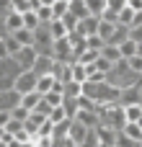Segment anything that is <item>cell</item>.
Wrapping results in <instances>:
<instances>
[{"instance_id": "cell-1", "label": "cell", "mask_w": 142, "mask_h": 147, "mask_svg": "<svg viewBox=\"0 0 142 147\" xmlns=\"http://www.w3.org/2000/svg\"><path fill=\"white\" fill-rule=\"evenodd\" d=\"M106 83H111L114 88H119V90H122V88L137 85V83H140V75L129 70L127 59H119V62L111 67V72H106Z\"/></svg>"}, {"instance_id": "cell-2", "label": "cell", "mask_w": 142, "mask_h": 147, "mask_svg": "<svg viewBox=\"0 0 142 147\" xmlns=\"http://www.w3.org/2000/svg\"><path fill=\"white\" fill-rule=\"evenodd\" d=\"M18 72H21V67H18V62L13 57L0 59V90H10L16 78H18Z\"/></svg>"}, {"instance_id": "cell-3", "label": "cell", "mask_w": 142, "mask_h": 147, "mask_svg": "<svg viewBox=\"0 0 142 147\" xmlns=\"http://www.w3.org/2000/svg\"><path fill=\"white\" fill-rule=\"evenodd\" d=\"M52 44H54V36L49 31V23H41L34 31V49L39 54H52Z\"/></svg>"}, {"instance_id": "cell-4", "label": "cell", "mask_w": 142, "mask_h": 147, "mask_svg": "<svg viewBox=\"0 0 142 147\" xmlns=\"http://www.w3.org/2000/svg\"><path fill=\"white\" fill-rule=\"evenodd\" d=\"M36 80H39V75H36L34 70H21V72H18V78H16V83H13V88L23 96V93L36 90Z\"/></svg>"}, {"instance_id": "cell-5", "label": "cell", "mask_w": 142, "mask_h": 147, "mask_svg": "<svg viewBox=\"0 0 142 147\" xmlns=\"http://www.w3.org/2000/svg\"><path fill=\"white\" fill-rule=\"evenodd\" d=\"M52 57H54L57 62H75L72 47H70V39H67V36H65V39H54V44H52Z\"/></svg>"}, {"instance_id": "cell-6", "label": "cell", "mask_w": 142, "mask_h": 147, "mask_svg": "<svg viewBox=\"0 0 142 147\" xmlns=\"http://www.w3.org/2000/svg\"><path fill=\"white\" fill-rule=\"evenodd\" d=\"M36 57H39V52H36L34 47H21V49H18V54H13V59L18 62V67H21V70H34Z\"/></svg>"}, {"instance_id": "cell-7", "label": "cell", "mask_w": 142, "mask_h": 147, "mask_svg": "<svg viewBox=\"0 0 142 147\" xmlns=\"http://www.w3.org/2000/svg\"><path fill=\"white\" fill-rule=\"evenodd\" d=\"M129 103H142V88L140 85L122 88V93H119V106H129Z\"/></svg>"}, {"instance_id": "cell-8", "label": "cell", "mask_w": 142, "mask_h": 147, "mask_svg": "<svg viewBox=\"0 0 142 147\" xmlns=\"http://www.w3.org/2000/svg\"><path fill=\"white\" fill-rule=\"evenodd\" d=\"M98 26H101V16H85V18L78 21V31H80L83 36L98 34Z\"/></svg>"}, {"instance_id": "cell-9", "label": "cell", "mask_w": 142, "mask_h": 147, "mask_svg": "<svg viewBox=\"0 0 142 147\" xmlns=\"http://www.w3.org/2000/svg\"><path fill=\"white\" fill-rule=\"evenodd\" d=\"M18 103H21V93H18L16 88L0 90V111H13Z\"/></svg>"}, {"instance_id": "cell-10", "label": "cell", "mask_w": 142, "mask_h": 147, "mask_svg": "<svg viewBox=\"0 0 142 147\" xmlns=\"http://www.w3.org/2000/svg\"><path fill=\"white\" fill-rule=\"evenodd\" d=\"M52 70H54V57L52 54H39L36 62H34V72L41 78V75H52Z\"/></svg>"}, {"instance_id": "cell-11", "label": "cell", "mask_w": 142, "mask_h": 147, "mask_svg": "<svg viewBox=\"0 0 142 147\" xmlns=\"http://www.w3.org/2000/svg\"><path fill=\"white\" fill-rule=\"evenodd\" d=\"M88 129H91V127H85V124H80V121H75V119H72V121H70V140L80 147V142H83V140H85V134H88Z\"/></svg>"}, {"instance_id": "cell-12", "label": "cell", "mask_w": 142, "mask_h": 147, "mask_svg": "<svg viewBox=\"0 0 142 147\" xmlns=\"http://www.w3.org/2000/svg\"><path fill=\"white\" fill-rule=\"evenodd\" d=\"M5 28H8V34H13V31L23 28V13H16V10H10V13L5 16Z\"/></svg>"}, {"instance_id": "cell-13", "label": "cell", "mask_w": 142, "mask_h": 147, "mask_svg": "<svg viewBox=\"0 0 142 147\" xmlns=\"http://www.w3.org/2000/svg\"><path fill=\"white\" fill-rule=\"evenodd\" d=\"M129 39V26H122V23H116V28H114V34H111V39L106 41V44H122V41H127Z\"/></svg>"}, {"instance_id": "cell-14", "label": "cell", "mask_w": 142, "mask_h": 147, "mask_svg": "<svg viewBox=\"0 0 142 147\" xmlns=\"http://www.w3.org/2000/svg\"><path fill=\"white\" fill-rule=\"evenodd\" d=\"M101 57H106L111 65H116L119 59H124V57H122V49H119L116 44H106V47L101 49Z\"/></svg>"}, {"instance_id": "cell-15", "label": "cell", "mask_w": 142, "mask_h": 147, "mask_svg": "<svg viewBox=\"0 0 142 147\" xmlns=\"http://www.w3.org/2000/svg\"><path fill=\"white\" fill-rule=\"evenodd\" d=\"M13 36H16V41H18L21 47H34V31H28L26 26L18 28V31H13Z\"/></svg>"}, {"instance_id": "cell-16", "label": "cell", "mask_w": 142, "mask_h": 147, "mask_svg": "<svg viewBox=\"0 0 142 147\" xmlns=\"http://www.w3.org/2000/svg\"><path fill=\"white\" fill-rule=\"evenodd\" d=\"M54 83H57V78H54V75H41V78L36 80V93H41V96H44V93H49V90L54 88Z\"/></svg>"}, {"instance_id": "cell-17", "label": "cell", "mask_w": 142, "mask_h": 147, "mask_svg": "<svg viewBox=\"0 0 142 147\" xmlns=\"http://www.w3.org/2000/svg\"><path fill=\"white\" fill-rule=\"evenodd\" d=\"M39 101H41V93H36V90H31V93H23V96H21V106H26L28 111H34Z\"/></svg>"}, {"instance_id": "cell-18", "label": "cell", "mask_w": 142, "mask_h": 147, "mask_svg": "<svg viewBox=\"0 0 142 147\" xmlns=\"http://www.w3.org/2000/svg\"><path fill=\"white\" fill-rule=\"evenodd\" d=\"M62 109H65L67 119H75V116H78V111H80V103H78V98H67V96H65V101H62Z\"/></svg>"}, {"instance_id": "cell-19", "label": "cell", "mask_w": 142, "mask_h": 147, "mask_svg": "<svg viewBox=\"0 0 142 147\" xmlns=\"http://www.w3.org/2000/svg\"><path fill=\"white\" fill-rule=\"evenodd\" d=\"M70 13H72V16H78V18H85V16H91V10H88L85 0H70Z\"/></svg>"}, {"instance_id": "cell-20", "label": "cell", "mask_w": 142, "mask_h": 147, "mask_svg": "<svg viewBox=\"0 0 142 147\" xmlns=\"http://www.w3.org/2000/svg\"><path fill=\"white\" fill-rule=\"evenodd\" d=\"M124 116H127V121H140L142 119V103H129V106H124Z\"/></svg>"}, {"instance_id": "cell-21", "label": "cell", "mask_w": 142, "mask_h": 147, "mask_svg": "<svg viewBox=\"0 0 142 147\" xmlns=\"http://www.w3.org/2000/svg\"><path fill=\"white\" fill-rule=\"evenodd\" d=\"M23 26H26L28 31H36V28L41 26V21H39L36 10H26V13H23Z\"/></svg>"}, {"instance_id": "cell-22", "label": "cell", "mask_w": 142, "mask_h": 147, "mask_svg": "<svg viewBox=\"0 0 142 147\" xmlns=\"http://www.w3.org/2000/svg\"><path fill=\"white\" fill-rule=\"evenodd\" d=\"M49 31H52L54 39H65V36H67V26L62 23V18H54V21L49 23Z\"/></svg>"}, {"instance_id": "cell-23", "label": "cell", "mask_w": 142, "mask_h": 147, "mask_svg": "<svg viewBox=\"0 0 142 147\" xmlns=\"http://www.w3.org/2000/svg\"><path fill=\"white\" fill-rule=\"evenodd\" d=\"M122 132H127V134H129V137H132L135 142H142V127L137 124V121H127Z\"/></svg>"}, {"instance_id": "cell-24", "label": "cell", "mask_w": 142, "mask_h": 147, "mask_svg": "<svg viewBox=\"0 0 142 147\" xmlns=\"http://www.w3.org/2000/svg\"><path fill=\"white\" fill-rule=\"evenodd\" d=\"M114 28H116V23H114V21H103V18H101V26H98V36H101L103 41H109V39H111V34H114Z\"/></svg>"}, {"instance_id": "cell-25", "label": "cell", "mask_w": 142, "mask_h": 147, "mask_svg": "<svg viewBox=\"0 0 142 147\" xmlns=\"http://www.w3.org/2000/svg\"><path fill=\"white\" fill-rule=\"evenodd\" d=\"M98 57H101V52H98V49H91V47H88V49H85V52H83V54H80L75 62H80V65H93Z\"/></svg>"}, {"instance_id": "cell-26", "label": "cell", "mask_w": 142, "mask_h": 147, "mask_svg": "<svg viewBox=\"0 0 142 147\" xmlns=\"http://www.w3.org/2000/svg\"><path fill=\"white\" fill-rule=\"evenodd\" d=\"M72 80L75 83H85L88 80V67L80 62H72Z\"/></svg>"}, {"instance_id": "cell-27", "label": "cell", "mask_w": 142, "mask_h": 147, "mask_svg": "<svg viewBox=\"0 0 142 147\" xmlns=\"http://www.w3.org/2000/svg\"><path fill=\"white\" fill-rule=\"evenodd\" d=\"M65 96L67 98H80L83 96V83H75V80L65 83Z\"/></svg>"}, {"instance_id": "cell-28", "label": "cell", "mask_w": 142, "mask_h": 147, "mask_svg": "<svg viewBox=\"0 0 142 147\" xmlns=\"http://www.w3.org/2000/svg\"><path fill=\"white\" fill-rule=\"evenodd\" d=\"M41 98H44L49 106H62V101H65V93H62V90H54V88H52V90H49V93H44Z\"/></svg>"}, {"instance_id": "cell-29", "label": "cell", "mask_w": 142, "mask_h": 147, "mask_svg": "<svg viewBox=\"0 0 142 147\" xmlns=\"http://www.w3.org/2000/svg\"><path fill=\"white\" fill-rule=\"evenodd\" d=\"M119 49H122V57H124V59H129V57H135V54H137V41L127 39V41H122V44H119Z\"/></svg>"}, {"instance_id": "cell-30", "label": "cell", "mask_w": 142, "mask_h": 147, "mask_svg": "<svg viewBox=\"0 0 142 147\" xmlns=\"http://www.w3.org/2000/svg\"><path fill=\"white\" fill-rule=\"evenodd\" d=\"M67 10H70V0H54V3H52V13H54V18H62Z\"/></svg>"}, {"instance_id": "cell-31", "label": "cell", "mask_w": 142, "mask_h": 147, "mask_svg": "<svg viewBox=\"0 0 142 147\" xmlns=\"http://www.w3.org/2000/svg\"><path fill=\"white\" fill-rule=\"evenodd\" d=\"M132 18H135V10L127 5V8H122V10H119V18H116V23H122V26H132Z\"/></svg>"}, {"instance_id": "cell-32", "label": "cell", "mask_w": 142, "mask_h": 147, "mask_svg": "<svg viewBox=\"0 0 142 147\" xmlns=\"http://www.w3.org/2000/svg\"><path fill=\"white\" fill-rule=\"evenodd\" d=\"M49 121H52V124H62V121H67L65 109H62V106H54V109L49 111Z\"/></svg>"}, {"instance_id": "cell-33", "label": "cell", "mask_w": 142, "mask_h": 147, "mask_svg": "<svg viewBox=\"0 0 142 147\" xmlns=\"http://www.w3.org/2000/svg\"><path fill=\"white\" fill-rule=\"evenodd\" d=\"M85 5H88L91 16H101L106 10V0H85Z\"/></svg>"}, {"instance_id": "cell-34", "label": "cell", "mask_w": 142, "mask_h": 147, "mask_svg": "<svg viewBox=\"0 0 142 147\" xmlns=\"http://www.w3.org/2000/svg\"><path fill=\"white\" fill-rule=\"evenodd\" d=\"M116 145L119 147H140V142H135L127 132H116Z\"/></svg>"}, {"instance_id": "cell-35", "label": "cell", "mask_w": 142, "mask_h": 147, "mask_svg": "<svg viewBox=\"0 0 142 147\" xmlns=\"http://www.w3.org/2000/svg\"><path fill=\"white\" fill-rule=\"evenodd\" d=\"M36 16H39V21H41V23H52V21H54V13H52V5H41V8L36 10Z\"/></svg>"}, {"instance_id": "cell-36", "label": "cell", "mask_w": 142, "mask_h": 147, "mask_svg": "<svg viewBox=\"0 0 142 147\" xmlns=\"http://www.w3.org/2000/svg\"><path fill=\"white\" fill-rule=\"evenodd\" d=\"M78 21H80V18H78V16H72L70 10H67V13L62 16V23L67 26V34H72V31H78Z\"/></svg>"}, {"instance_id": "cell-37", "label": "cell", "mask_w": 142, "mask_h": 147, "mask_svg": "<svg viewBox=\"0 0 142 147\" xmlns=\"http://www.w3.org/2000/svg\"><path fill=\"white\" fill-rule=\"evenodd\" d=\"M3 41H5V47H8V54L13 57V54H18V49H21V44L16 41V36L13 34H8V36H3Z\"/></svg>"}, {"instance_id": "cell-38", "label": "cell", "mask_w": 142, "mask_h": 147, "mask_svg": "<svg viewBox=\"0 0 142 147\" xmlns=\"http://www.w3.org/2000/svg\"><path fill=\"white\" fill-rule=\"evenodd\" d=\"M10 10L26 13V10H31V0H10Z\"/></svg>"}, {"instance_id": "cell-39", "label": "cell", "mask_w": 142, "mask_h": 147, "mask_svg": "<svg viewBox=\"0 0 142 147\" xmlns=\"http://www.w3.org/2000/svg\"><path fill=\"white\" fill-rule=\"evenodd\" d=\"M28 114H31V111H28L26 106H21V103L10 111V116H13V119H18V121H26V119H28Z\"/></svg>"}, {"instance_id": "cell-40", "label": "cell", "mask_w": 142, "mask_h": 147, "mask_svg": "<svg viewBox=\"0 0 142 147\" xmlns=\"http://www.w3.org/2000/svg\"><path fill=\"white\" fill-rule=\"evenodd\" d=\"M127 65H129V70H132V72H137V75H142V57H140V54L129 57V59H127Z\"/></svg>"}, {"instance_id": "cell-41", "label": "cell", "mask_w": 142, "mask_h": 147, "mask_svg": "<svg viewBox=\"0 0 142 147\" xmlns=\"http://www.w3.org/2000/svg\"><path fill=\"white\" fill-rule=\"evenodd\" d=\"M23 124H26V121H18V119H13V116H10V121H8L3 129H5V132H10V134H16V132H21V129H23Z\"/></svg>"}, {"instance_id": "cell-42", "label": "cell", "mask_w": 142, "mask_h": 147, "mask_svg": "<svg viewBox=\"0 0 142 147\" xmlns=\"http://www.w3.org/2000/svg\"><path fill=\"white\" fill-rule=\"evenodd\" d=\"M88 47H91V49H98V52H101V49L106 47V41H103L98 34H93V36H88Z\"/></svg>"}, {"instance_id": "cell-43", "label": "cell", "mask_w": 142, "mask_h": 147, "mask_svg": "<svg viewBox=\"0 0 142 147\" xmlns=\"http://www.w3.org/2000/svg\"><path fill=\"white\" fill-rule=\"evenodd\" d=\"M52 134H54V124H52V121L47 119V121H44V124L39 127V137H52Z\"/></svg>"}, {"instance_id": "cell-44", "label": "cell", "mask_w": 142, "mask_h": 147, "mask_svg": "<svg viewBox=\"0 0 142 147\" xmlns=\"http://www.w3.org/2000/svg\"><path fill=\"white\" fill-rule=\"evenodd\" d=\"M111 67H114V65H111L106 57H98V59H96V70H101V72H111Z\"/></svg>"}, {"instance_id": "cell-45", "label": "cell", "mask_w": 142, "mask_h": 147, "mask_svg": "<svg viewBox=\"0 0 142 147\" xmlns=\"http://www.w3.org/2000/svg\"><path fill=\"white\" fill-rule=\"evenodd\" d=\"M106 8L114 10V13H119L122 8H127V0H106Z\"/></svg>"}, {"instance_id": "cell-46", "label": "cell", "mask_w": 142, "mask_h": 147, "mask_svg": "<svg viewBox=\"0 0 142 147\" xmlns=\"http://www.w3.org/2000/svg\"><path fill=\"white\" fill-rule=\"evenodd\" d=\"M129 39L140 44L142 41V26H129Z\"/></svg>"}, {"instance_id": "cell-47", "label": "cell", "mask_w": 142, "mask_h": 147, "mask_svg": "<svg viewBox=\"0 0 142 147\" xmlns=\"http://www.w3.org/2000/svg\"><path fill=\"white\" fill-rule=\"evenodd\" d=\"M23 129H26V132L31 134V140H34V137L39 134V124H34V121H26V124H23Z\"/></svg>"}, {"instance_id": "cell-48", "label": "cell", "mask_w": 142, "mask_h": 147, "mask_svg": "<svg viewBox=\"0 0 142 147\" xmlns=\"http://www.w3.org/2000/svg\"><path fill=\"white\" fill-rule=\"evenodd\" d=\"M10 13V0H0V18H5Z\"/></svg>"}, {"instance_id": "cell-49", "label": "cell", "mask_w": 142, "mask_h": 147, "mask_svg": "<svg viewBox=\"0 0 142 147\" xmlns=\"http://www.w3.org/2000/svg\"><path fill=\"white\" fill-rule=\"evenodd\" d=\"M127 5H129L135 13H137V10H142V0H127Z\"/></svg>"}, {"instance_id": "cell-50", "label": "cell", "mask_w": 142, "mask_h": 147, "mask_svg": "<svg viewBox=\"0 0 142 147\" xmlns=\"http://www.w3.org/2000/svg\"><path fill=\"white\" fill-rule=\"evenodd\" d=\"M10 121V111H0V127H5Z\"/></svg>"}, {"instance_id": "cell-51", "label": "cell", "mask_w": 142, "mask_h": 147, "mask_svg": "<svg viewBox=\"0 0 142 147\" xmlns=\"http://www.w3.org/2000/svg\"><path fill=\"white\" fill-rule=\"evenodd\" d=\"M10 54H8V47H5V41L0 39V59H8Z\"/></svg>"}, {"instance_id": "cell-52", "label": "cell", "mask_w": 142, "mask_h": 147, "mask_svg": "<svg viewBox=\"0 0 142 147\" xmlns=\"http://www.w3.org/2000/svg\"><path fill=\"white\" fill-rule=\"evenodd\" d=\"M8 36V28H5V18H0V39Z\"/></svg>"}, {"instance_id": "cell-53", "label": "cell", "mask_w": 142, "mask_h": 147, "mask_svg": "<svg viewBox=\"0 0 142 147\" xmlns=\"http://www.w3.org/2000/svg\"><path fill=\"white\" fill-rule=\"evenodd\" d=\"M39 3H41V5H52L54 0H39Z\"/></svg>"}, {"instance_id": "cell-54", "label": "cell", "mask_w": 142, "mask_h": 147, "mask_svg": "<svg viewBox=\"0 0 142 147\" xmlns=\"http://www.w3.org/2000/svg\"><path fill=\"white\" fill-rule=\"evenodd\" d=\"M137 54H140V57H142V41H140V44H137Z\"/></svg>"}, {"instance_id": "cell-55", "label": "cell", "mask_w": 142, "mask_h": 147, "mask_svg": "<svg viewBox=\"0 0 142 147\" xmlns=\"http://www.w3.org/2000/svg\"><path fill=\"white\" fill-rule=\"evenodd\" d=\"M0 140H5V129L3 127H0Z\"/></svg>"}, {"instance_id": "cell-56", "label": "cell", "mask_w": 142, "mask_h": 147, "mask_svg": "<svg viewBox=\"0 0 142 147\" xmlns=\"http://www.w3.org/2000/svg\"><path fill=\"white\" fill-rule=\"evenodd\" d=\"M0 147H8V142H5V140H0Z\"/></svg>"}, {"instance_id": "cell-57", "label": "cell", "mask_w": 142, "mask_h": 147, "mask_svg": "<svg viewBox=\"0 0 142 147\" xmlns=\"http://www.w3.org/2000/svg\"><path fill=\"white\" fill-rule=\"evenodd\" d=\"M114 147H119V145H114Z\"/></svg>"}, {"instance_id": "cell-58", "label": "cell", "mask_w": 142, "mask_h": 147, "mask_svg": "<svg viewBox=\"0 0 142 147\" xmlns=\"http://www.w3.org/2000/svg\"><path fill=\"white\" fill-rule=\"evenodd\" d=\"M140 147H142V142H140Z\"/></svg>"}]
</instances>
